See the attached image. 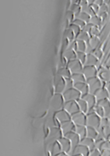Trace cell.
<instances>
[{
    "label": "cell",
    "mask_w": 110,
    "mask_h": 156,
    "mask_svg": "<svg viewBox=\"0 0 110 156\" xmlns=\"http://www.w3.org/2000/svg\"><path fill=\"white\" fill-rule=\"evenodd\" d=\"M64 104H65V100H64L62 94L55 93L51 98L50 105H51V108H52L53 111L57 112V111H59L61 109H63Z\"/></svg>",
    "instance_id": "cell-1"
},
{
    "label": "cell",
    "mask_w": 110,
    "mask_h": 156,
    "mask_svg": "<svg viewBox=\"0 0 110 156\" xmlns=\"http://www.w3.org/2000/svg\"><path fill=\"white\" fill-rule=\"evenodd\" d=\"M62 96L65 100V101H77L81 98V94L79 90H76V88L68 89L66 90L62 93Z\"/></svg>",
    "instance_id": "cell-2"
},
{
    "label": "cell",
    "mask_w": 110,
    "mask_h": 156,
    "mask_svg": "<svg viewBox=\"0 0 110 156\" xmlns=\"http://www.w3.org/2000/svg\"><path fill=\"white\" fill-rule=\"evenodd\" d=\"M101 117L98 116L95 112L90 114H87V119H86V126L95 128L97 130L99 129L100 123H101Z\"/></svg>",
    "instance_id": "cell-3"
},
{
    "label": "cell",
    "mask_w": 110,
    "mask_h": 156,
    "mask_svg": "<svg viewBox=\"0 0 110 156\" xmlns=\"http://www.w3.org/2000/svg\"><path fill=\"white\" fill-rule=\"evenodd\" d=\"M66 67L69 69L71 73L73 74V73H82L83 69V65L77 58H76V59H73V60L69 61L67 62Z\"/></svg>",
    "instance_id": "cell-4"
},
{
    "label": "cell",
    "mask_w": 110,
    "mask_h": 156,
    "mask_svg": "<svg viewBox=\"0 0 110 156\" xmlns=\"http://www.w3.org/2000/svg\"><path fill=\"white\" fill-rule=\"evenodd\" d=\"M86 82H87V84H88L89 93H90V94H94L97 90H98L100 88L102 87L101 81L97 77V76L90 78V79L87 80Z\"/></svg>",
    "instance_id": "cell-5"
},
{
    "label": "cell",
    "mask_w": 110,
    "mask_h": 156,
    "mask_svg": "<svg viewBox=\"0 0 110 156\" xmlns=\"http://www.w3.org/2000/svg\"><path fill=\"white\" fill-rule=\"evenodd\" d=\"M86 119L87 114L81 111L71 115V120L76 126H86Z\"/></svg>",
    "instance_id": "cell-6"
},
{
    "label": "cell",
    "mask_w": 110,
    "mask_h": 156,
    "mask_svg": "<svg viewBox=\"0 0 110 156\" xmlns=\"http://www.w3.org/2000/svg\"><path fill=\"white\" fill-rule=\"evenodd\" d=\"M54 86H55V93L62 94L66 90V83H65V79L57 73L55 76L54 80Z\"/></svg>",
    "instance_id": "cell-7"
},
{
    "label": "cell",
    "mask_w": 110,
    "mask_h": 156,
    "mask_svg": "<svg viewBox=\"0 0 110 156\" xmlns=\"http://www.w3.org/2000/svg\"><path fill=\"white\" fill-rule=\"evenodd\" d=\"M54 118H55V120L57 121V122L59 124L66 122V121L71 120V115L64 108L55 112V115H54Z\"/></svg>",
    "instance_id": "cell-8"
},
{
    "label": "cell",
    "mask_w": 110,
    "mask_h": 156,
    "mask_svg": "<svg viewBox=\"0 0 110 156\" xmlns=\"http://www.w3.org/2000/svg\"><path fill=\"white\" fill-rule=\"evenodd\" d=\"M90 150L87 147L83 145V144H79L78 145L76 146L72 150L70 154H69V156L73 155H82V156H88Z\"/></svg>",
    "instance_id": "cell-9"
},
{
    "label": "cell",
    "mask_w": 110,
    "mask_h": 156,
    "mask_svg": "<svg viewBox=\"0 0 110 156\" xmlns=\"http://www.w3.org/2000/svg\"><path fill=\"white\" fill-rule=\"evenodd\" d=\"M63 108L66 110V112L69 115H73V114L76 113L80 111L77 102L76 101H65Z\"/></svg>",
    "instance_id": "cell-10"
},
{
    "label": "cell",
    "mask_w": 110,
    "mask_h": 156,
    "mask_svg": "<svg viewBox=\"0 0 110 156\" xmlns=\"http://www.w3.org/2000/svg\"><path fill=\"white\" fill-rule=\"evenodd\" d=\"M58 142L60 145L62 152L69 154V153L72 151V145L69 139L66 138V136H62L60 139H59Z\"/></svg>",
    "instance_id": "cell-11"
},
{
    "label": "cell",
    "mask_w": 110,
    "mask_h": 156,
    "mask_svg": "<svg viewBox=\"0 0 110 156\" xmlns=\"http://www.w3.org/2000/svg\"><path fill=\"white\" fill-rule=\"evenodd\" d=\"M75 126L76 125L74 124L72 120L66 121L65 122H62V123H60L59 124V128L61 129V132L62 133V136H65L67 133H70V132L74 131Z\"/></svg>",
    "instance_id": "cell-12"
},
{
    "label": "cell",
    "mask_w": 110,
    "mask_h": 156,
    "mask_svg": "<svg viewBox=\"0 0 110 156\" xmlns=\"http://www.w3.org/2000/svg\"><path fill=\"white\" fill-rule=\"evenodd\" d=\"M82 73L85 76L86 80H88L90 78L95 77L97 75V69L95 66H83Z\"/></svg>",
    "instance_id": "cell-13"
},
{
    "label": "cell",
    "mask_w": 110,
    "mask_h": 156,
    "mask_svg": "<svg viewBox=\"0 0 110 156\" xmlns=\"http://www.w3.org/2000/svg\"><path fill=\"white\" fill-rule=\"evenodd\" d=\"M81 98H83L86 102L87 103L88 105V109L91 108H94L97 103H98V101L96 99V97L94 94H90V93H87L86 94H83V95L81 96Z\"/></svg>",
    "instance_id": "cell-14"
},
{
    "label": "cell",
    "mask_w": 110,
    "mask_h": 156,
    "mask_svg": "<svg viewBox=\"0 0 110 156\" xmlns=\"http://www.w3.org/2000/svg\"><path fill=\"white\" fill-rule=\"evenodd\" d=\"M64 136H66V138L69 139V141H70L71 145H72V150H73L76 146H77L80 144V136H79V135L77 134L76 132H70V133H67V134L65 135ZM69 154H70V153H69Z\"/></svg>",
    "instance_id": "cell-15"
},
{
    "label": "cell",
    "mask_w": 110,
    "mask_h": 156,
    "mask_svg": "<svg viewBox=\"0 0 110 156\" xmlns=\"http://www.w3.org/2000/svg\"><path fill=\"white\" fill-rule=\"evenodd\" d=\"M73 87L80 91V94H81V96L83 95V94H87V93H89V87L87 82L75 83Z\"/></svg>",
    "instance_id": "cell-16"
},
{
    "label": "cell",
    "mask_w": 110,
    "mask_h": 156,
    "mask_svg": "<svg viewBox=\"0 0 110 156\" xmlns=\"http://www.w3.org/2000/svg\"><path fill=\"white\" fill-rule=\"evenodd\" d=\"M94 95H95L97 101H101V100L108 98L109 94H108V90H107L106 88H105V87H101V88H100L99 90L96 91Z\"/></svg>",
    "instance_id": "cell-17"
},
{
    "label": "cell",
    "mask_w": 110,
    "mask_h": 156,
    "mask_svg": "<svg viewBox=\"0 0 110 156\" xmlns=\"http://www.w3.org/2000/svg\"><path fill=\"white\" fill-rule=\"evenodd\" d=\"M98 58L95 56L93 53H88L87 54V57H86V60L83 66H95L98 63Z\"/></svg>",
    "instance_id": "cell-18"
},
{
    "label": "cell",
    "mask_w": 110,
    "mask_h": 156,
    "mask_svg": "<svg viewBox=\"0 0 110 156\" xmlns=\"http://www.w3.org/2000/svg\"><path fill=\"white\" fill-rule=\"evenodd\" d=\"M63 58L66 59L67 62L76 58V52L75 50L73 49H69L67 48L66 51H63Z\"/></svg>",
    "instance_id": "cell-19"
},
{
    "label": "cell",
    "mask_w": 110,
    "mask_h": 156,
    "mask_svg": "<svg viewBox=\"0 0 110 156\" xmlns=\"http://www.w3.org/2000/svg\"><path fill=\"white\" fill-rule=\"evenodd\" d=\"M80 144H83V145L86 146L89 148V150H93L94 149V139H91V138H89L87 136L84 137V138L81 139L80 142Z\"/></svg>",
    "instance_id": "cell-20"
},
{
    "label": "cell",
    "mask_w": 110,
    "mask_h": 156,
    "mask_svg": "<svg viewBox=\"0 0 110 156\" xmlns=\"http://www.w3.org/2000/svg\"><path fill=\"white\" fill-rule=\"evenodd\" d=\"M97 104H98V105H100V106L102 107L103 109L105 110V116L108 115V114L110 113V101H108V98L98 101Z\"/></svg>",
    "instance_id": "cell-21"
},
{
    "label": "cell",
    "mask_w": 110,
    "mask_h": 156,
    "mask_svg": "<svg viewBox=\"0 0 110 156\" xmlns=\"http://www.w3.org/2000/svg\"><path fill=\"white\" fill-rule=\"evenodd\" d=\"M48 151H49L51 156H56V155H58L59 154H60V153L62 152V149H61V147H60V145H59V142L58 141L55 142V144H54L53 145L50 147V149L48 150Z\"/></svg>",
    "instance_id": "cell-22"
},
{
    "label": "cell",
    "mask_w": 110,
    "mask_h": 156,
    "mask_svg": "<svg viewBox=\"0 0 110 156\" xmlns=\"http://www.w3.org/2000/svg\"><path fill=\"white\" fill-rule=\"evenodd\" d=\"M74 132H76L80 136V140L87 136V126H75Z\"/></svg>",
    "instance_id": "cell-23"
},
{
    "label": "cell",
    "mask_w": 110,
    "mask_h": 156,
    "mask_svg": "<svg viewBox=\"0 0 110 156\" xmlns=\"http://www.w3.org/2000/svg\"><path fill=\"white\" fill-rule=\"evenodd\" d=\"M71 79L73 80V83H80V82H86L85 76L83 74V73H73L71 75Z\"/></svg>",
    "instance_id": "cell-24"
},
{
    "label": "cell",
    "mask_w": 110,
    "mask_h": 156,
    "mask_svg": "<svg viewBox=\"0 0 110 156\" xmlns=\"http://www.w3.org/2000/svg\"><path fill=\"white\" fill-rule=\"evenodd\" d=\"M98 134V131L95 128L90 127V126H87V137L95 140L97 138Z\"/></svg>",
    "instance_id": "cell-25"
},
{
    "label": "cell",
    "mask_w": 110,
    "mask_h": 156,
    "mask_svg": "<svg viewBox=\"0 0 110 156\" xmlns=\"http://www.w3.org/2000/svg\"><path fill=\"white\" fill-rule=\"evenodd\" d=\"M76 102H77V105H78L79 108H80V111L87 114V111H88V105H87V103L81 98H80V99L77 100Z\"/></svg>",
    "instance_id": "cell-26"
},
{
    "label": "cell",
    "mask_w": 110,
    "mask_h": 156,
    "mask_svg": "<svg viewBox=\"0 0 110 156\" xmlns=\"http://www.w3.org/2000/svg\"><path fill=\"white\" fill-rule=\"evenodd\" d=\"M86 50H87V44L85 41L76 40V51L86 52Z\"/></svg>",
    "instance_id": "cell-27"
},
{
    "label": "cell",
    "mask_w": 110,
    "mask_h": 156,
    "mask_svg": "<svg viewBox=\"0 0 110 156\" xmlns=\"http://www.w3.org/2000/svg\"><path fill=\"white\" fill-rule=\"evenodd\" d=\"M58 74L60 75V76H62V77H63L64 79H67V78H71L72 73H71V72L69 71V69H68L67 67L63 66V67L60 68V69H59V71H58Z\"/></svg>",
    "instance_id": "cell-28"
},
{
    "label": "cell",
    "mask_w": 110,
    "mask_h": 156,
    "mask_svg": "<svg viewBox=\"0 0 110 156\" xmlns=\"http://www.w3.org/2000/svg\"><path fill=\"white\" fill-rule=\"evenodd\" d=\"M90 38V35H89L87 32L81 30V31L79 33L78 35L76 36V40H80V41H85V42H88Z\"/></svg>",
    "instance_id": "cell-29"
},
{
    "label": "cell",
    "mask_w": 110,
    "mask_h": 156,
    "mask_svg": "<svg viewBox=\"0 0 110 156\" xmlns=\"http://www.w3.org/2000/svg\"><path fill=\"white\" fill-rule=\"evenodd\" d=\"M94 112H95L98 116H100L101 118H103V117L105 116V110L103 109V108L100 105H98V104L94 106Z\"/></svg>",
    "instance_id": "cell-30"
},
{
    "label": "cell",
    "mask_w": 110,
    "mask_h": 156,
    "mask_svg": "<svg viewBox=\"0 0 110 156\" xmlns=\"http://www.w3.org/2000/svg\"><path fill=\"white\" fill-rule=\"evenodd\" d=\"M76 58L81 62L82 64H84L86 60V57H87V54L86 52H82V51H76Z\"/></svg>",
    "instance_id": "cell-31"
},
{
    "label": "cell",
    "mask_w": 110,
    "mask_h": 156,
    "mask_svg": "<svg viewBox=\"0 0 110 156\" xmlns=\"http://www.w3.org/2000/svg\"><path fill=\"white\" fill-rule=\"evenodd\" d=\"M87 43H88L90 46H91V48L94 49V48H97V46H98V43H99V40H98L96 37H90V40H89V41Z\"/></svg>",
    "instance_id": "cell-32"
},
{
    "label": "cell",
    "mask_w": 110,
    "mask_h": 156,
    "mask_svg": "<svg viewBox=\"0 0 110 156\" xmlns=\"http://www.w3.org/2000/svg\"><path fill=\"white\" fill-rule=\"evenodd\" d=\"M65 83H66V90L73 88V86H74V83H73V80H72L71 78L65 79Z\"/></svg>",
    "instance_id": "cell-33"
},
{
    "label": "cell",
    "mask_w": 110,
    "mask_h": 156,
    "mask_svg": "<svg viewBox=\"0 0 110 156\" xmlns=\"http://www.w3.org/2000/svg\"><path fill=\"white\" fill-rule=\"evenodd\" d=\"M69 29H71V30H72V31L73 32V34H75V36H76H76L78 35L79 34V33H80V31H81V29L80 28V27H78V26H76V25H75V24H72L70 26V27H69Z\"/></svg>",
    "instance_id": "cell-34"
},
{
    "label": "cell",
    "mask_w": 110,
    "mask_h": 156,
    "mask_svg": "<svg viewBox=\"0 0 110 156\" xmlns=\"http://www.w3.org/2000/svg\"><path fill=\"white\" fill-rule=\"evenodd\" d=\"M104 150H108L110 151V141L108 140H105L103 142L102 145L101 147V151H104Z\"/></svg>",
    "instance_id": "cell-35"
},
{
    "label": "cell",
    "mask_w": 110,
    "mask_h": 156,
    "mask_svg": "<svg viewBox=\"0 0 110 156\" xmlns=\"http://www.w3.org/2000/svg\"><path fill=\"white\" fill-rule=\"evenodd\" d=\"M101 151L97 148H94L93 150H90L89 152L88 156H101Z\"/></svg>",
    "instance_id": "cell-36"
},
{
    "label": "cell",
    "mask_w": 110,
    "mask_h": 156,
    "mask_svg": "<svg viewBox=\"0 0 110 156\" xmlns=\"http://www.w3.org/2000/svg\"><path fill=\"white\" fill-rule=\"evenodd\" d=\"M101 156H110V151H108V150L101 151Z\"/></svg>",
    "instance_id": "cell-37"
},
{
    "label": "cell",
    "mask_w": 110,
    "mask_h": 156,
    "mask_svg": "<svg viewBox=\"0 0 110 156\" xmlns=\"http://www.w3.org/2000/svg\"><path fill=\"white\" fill-rule=\"evenodd\" d=\"M56 156H69V155L68 154H66V153L62 152V153H60V154H59L58 155H56Z\"/></svg>",
    "instance_id": "cell-38"
},
{
    "label": "cell",
    "mask_w": 110,
    "mask_h": 156,
    "mask_svg": "<svg viewBox=\"0 0 110 156\" xmlns=\"http://www.w3.org/2000/svg\"><path fill=\"white\" fill-rule=\"evenodd\" d=\"M107 140H109V141H110V135H109V136H108V139H107Z\"/></svg>",
    "instance_id": "cell-39"
},
{
    "label": "cell",
    "mask_w": 110,
    "mask_h": 156,
    "mask_svg": "<svg viewBox=\"0 0 110 156\" xmlns=\"http://www.w3.org/2000/svg\"><path fill=\"white\" fill-rule=\"evenodd\" d=\"M73 156H82V155H73Z\"/></svg>",
    "instance_id": "cell-40"
}]
</instances>
